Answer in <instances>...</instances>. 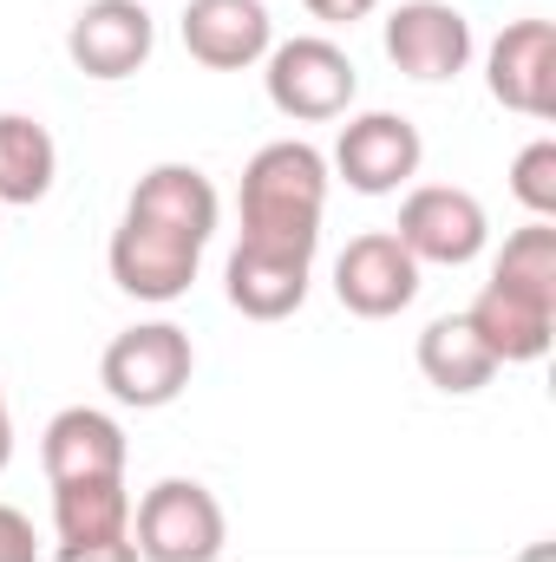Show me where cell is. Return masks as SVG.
Wrapping results in <instances>:
<instances>
[{"instance_id":"6da1fadb","label":"cell","mask_w":556,"mask_h":562,"mask_svg":"<svg viewBox=\"0 0 556 562\" xmlns=\"http://www.w3.org/2000/svg\"><path fill=\"white\" fill-rule=\"evenodd\" d=\"M321 203H327V157L301 138L263 144L243 170V243H276V249L314 256Z\"/></svg>"},{"instance_id":"7a4b0ae2","label":"cell","mask_w":556,"mask_h":562,"mask_svg":"<svg viewBox=\"0 0 556 562\" xmlns=\"http://www.w3.org/2000/svg\"><path fill=\"white\" fill-rule=\"evenodd\" d=\"M223 537H230L223 504L197 477H164L157 491H144L132 524V550L144 562H216Z\"/></svg>"},{"instance_id":"3957f363","label":"cell","mask_w":556,"mask_h":562,"mask_svg":"<svg viewBox=\"0 0 556 562\" xmlns=\"http://www.w3.org/2000/svg\"><path fill=\"white\" fill-rule=\"evenodd\" d=\"M197 373V353H190V334L170 327V321H151V327H132L105 347L99 360V380L119 406H138V413H157L170 406Z\"/></svg>"},{"instance_id":"277c9868","label":"cell","mask_w":556,"mask_h":562,"mask_svg":"<svg viewBox=\"0 0 556 562\" xmlns=\"http://www.w3.org/2000/svg\"><path fill=\"white\" fill-rule=\"evenodd\" d=\"M360 72L334 40H288L269 53V105L294 125H327L354 105Z\"/></svg>"},{"instance_id":"5b68a950","label":"cell","mask_w":556,"mask_h":562,"mask_svg":"<svg viewBox=\"0 0 556 562\" xmlns=\"http://www.w3.org/2000/svg\"><path fill=\"white\" fill-rule=\"evenodd\" d=\"M485 203L471 196V190H458V183H425L413 190L407 203H400V243H407V256L413 262H438V269H458V262H471L478 249H485Z\"/></svg>"},{"instance_id":"8992f818","label":"cell","mask_w":556,"mask_h":562,"mask_svg":"<svg viewBox=\"0 0 556 562\" xmlns=\"http://www.w3.org/2000/svg\"><path fill=\"white\" fill-rule=\"evenodd\" d=\"M334 294L347 314L360 321H393L407 314L419 294V262L407 256V243L393 229H374V236H354L334 262Z\"/></svg>"},{"instance_id":"52a82bcc","label":"cell","mask_w":556,"mask_h":562,"mask_svg":"<svg viewBox=\"0 0 556 562\" xmlns=\"http://www.w3.org/2000/svg\"><path fill=\"white\" fill-rule=\"evenodd\" d=\"M387 59L419 86H445L471 66V20L445 0H407L387 20Z\"/></svg>"},{"instance_id":"ba28073f","label":"cell","mask_w":556,"mask_h":562,"mask_svg":"<svg viewBox=\"0 0 556 562\" xmlns=\"http://www.w3.org/2000/svg\"><path fill=\"white\" fill-rule=\"evenodd\" d=\"M53 517H59V557L66 562L138 557V550H132V497H125V477L53 484Z\"/></svg>"},{"instance_id":"9c48e42d","label":"cell","mask_w":556,"mask_h":562,"mask_svg":"<svg viewBox=\"0 0 556 562\" xmlns=\"http://www.w3.org/2000/svg\"><path fill=\"white\" fill-rule=\"evenodd\" d=\"M197 262H203V243H190L177 229H157L144 216H125L119 236H112V281L132 301H177V294H190Z\"/></svg>"},{"instance_id":"30bf717a","label":"cell","mask_w":556,"mask_h":562,"mask_svg":"<svg viewBox=\"0 0 556 562\" xmlns=\"http://www.w3.org/2000/svg\"><path fill=\"white\" fill-rule=\"evenodd\" d=\"M485 86L504 112L524 119H556V26L551 20H518L498 33L485 59Z\"/></svg>"},{"instance_id":"8fae6325","label":"cell","mask_w":556,"mask_h":562,"mask_svg":"<svg viewBox=\"0 0 556 562\" xmlns=\"http://www.w3.org/2000/svg\"><path fill=\"white\" fill-rule=\"evenodd\" d=\"M419 157H425L419 125L400 119V112H367V119H354L341 132V144H334V170L360 196H393L400 183H413Z\"/></svg>"},{"instance_id":"7c38bea8","label":"cell","mask_w":556,"mask_h":562,"mask_svg":"<svg viewBox=\"0 0 556 562\" xmlns=\"http://www.w3.org/2000/svg\"><path fill=\"white\" fill-rule=\"evenodd\" d=\"M157 46V26L138 0H92L73 33H66V53L86 79H132Z\"/></svg>"},{"instance_id":"4fadbf2b","label":"cell","mask_w":556,"mask_h":562,"mask_svg":"<svg viewBox=\"0 0 556 562\" xmlns=\"http://www.w3.org/2000/svg\"><path fill=\"white\" fill-rule=\"evenodd\" d=\"M308 269L314 256L308 249H276V243H236L223 288H230V307L249 314V321H288L301 301H308Z\"/></svg>"},{"instance_id":"5bb4252c","label":"cell","mask_w":556,"mask_h":562,"mask_svg":"<svg viewBox=\"0 0 556 562\" xmlns=\"http://www.w3.org/2000/svg\"><path fill=\"white\" fill-rule=\"evenodd\" d=\"M184 53L210 72H243L269 53V7L263 0H190Z\"/></svg>"},{"instance_id":"9a60e30c","label":"cell","mask_w":556,"mask_h":562,"mask_svg":"<svg viewBox=\"0 0 556 562\" xmlns=\"http://www.w3.org/2000/svg\"><path fill=\"white\" fill-rule=\"evenodd\" d=\"M478 327V340L491 347L498 367H524V360H544L556 347V301H537V294H518L504 281H485V294L471 301L465 314Z\"/></svg>"},{"instance_id":"2e32d148","label":"cell","mask_w":556,"mask_h":562,"mask_svg":"<svg viewBox=\"0 0 556 562\" xmlns=\"http://www.w3.org/2000/svg\"><path fill=\"white\" fill-rule=\"evenodd\" d=\"M46 477L53 484H99V477H125V431L92 413V406H73L46 425Z\"/></svg>"},{"instance_id":"e0dca14e","label":"cell","mask_w":556,"mask_h":562,"mask_svg":"<svg viewBox=\"0 0 556 562\" xmlns=\"http://www.w3.org/2000/svg\"><path fill=\"white\" fill-rule=\"evenodd\" d=\"M125 216H144V223H157V229H177V236H190V243H210V236H216V190H210V177L190 170V164H157V170L138 177Z\"/></svg>"},{"instance_id":"ac0fdd59","label":"cell","mask_w":556,"mask_h":562,"mask_svg":"<svg viewBox=\"0 0 556 562\" xmlns=\"http://www.w3.org/2000/svg\"><path fill=\"white\" fill-rule=\"evenodd\" d=\"M419 373H425V386L465 400V393L491 386L498 360H491V347L478 340V327H471L465 314H445V321H432V327L419 334Z\"/></svg>"},{"instance_id":"d6986e66","label":"cell","mask_w":556,"mask_h":562,"mask_svg":"<svg viewBox=\"0 0 556 562\" xmlns=\"http://www.w3.org/2000/svg\"><path fill=\"white\" fill-rule=\"evenodd\" d=\"M59 177V144L40 119L0 112V203H40Z\"/></svg>"},{"instance_id":"ffe728a7","label":"cell","mask_w":556,"mask_h":562,"mask_svg":"<svg viewBox=\"0 0 556 562\" xmlns=\"http://www.w3.org/2000/svg\"><path fill=\"white\" fill-rule=\"evenodd\" d=\"M491 281H504V288H518V294H537V301H556V229L551 223H524V229L504 243Z\"/></svg>"},{"instance_id":"44dd1931","label":"cell","mask_w":556,"mask_h":562,"mask_svg":"<svg viewBox=\"0 0 556 562\" xmlns=\"http://www.w3.org/2000/svg\"><path fill=\"white\" fill-rule=\"evenodd\" d=\"M511 190H518V203L537 216V223H551L556 216V144L537 138L518 150V164H511Z\"/></svg>"},{"instance_id":"7402d4cb","label":"cell","mask_w":556,"mask_h":562,"mask_svg":"<svg viewBox=\"0 0 556 562\" xmlns=\"http://www.w3.org/2000/svg\"><path fill=\"white\" fill-rule=\"evenodd\" d=\"M0 562H40V537L13 504H0Z\"/></svg>"},{"instance_id":"603a6c76","label":"cell","mask_w":556,"mask_h":562,"mask_svg":"<svg viewBox=\"0 0 556 562\" xmlns=\"http://www.w3.org/2000/svg\"><path fill=\"white\" fill-rule=\"evenodd\" d=\"M380 0H308V13L314 20H327V26H354V20H367Z\"/></svg>"},{"instance_id":"cb8c5ba5","label":"cell","mask_w":556,"mask_h":562,"mask_svg":"<svg viewBox=\"0 0 556 562\" xmlns=\"http://www.w3.org/2000/svg\"><path fill=\"white\" fill-rule=\"evenodd\" d=\"M7 451H13V419H7V400H0V471H7Z\"/></svg>"}]
</instances>
